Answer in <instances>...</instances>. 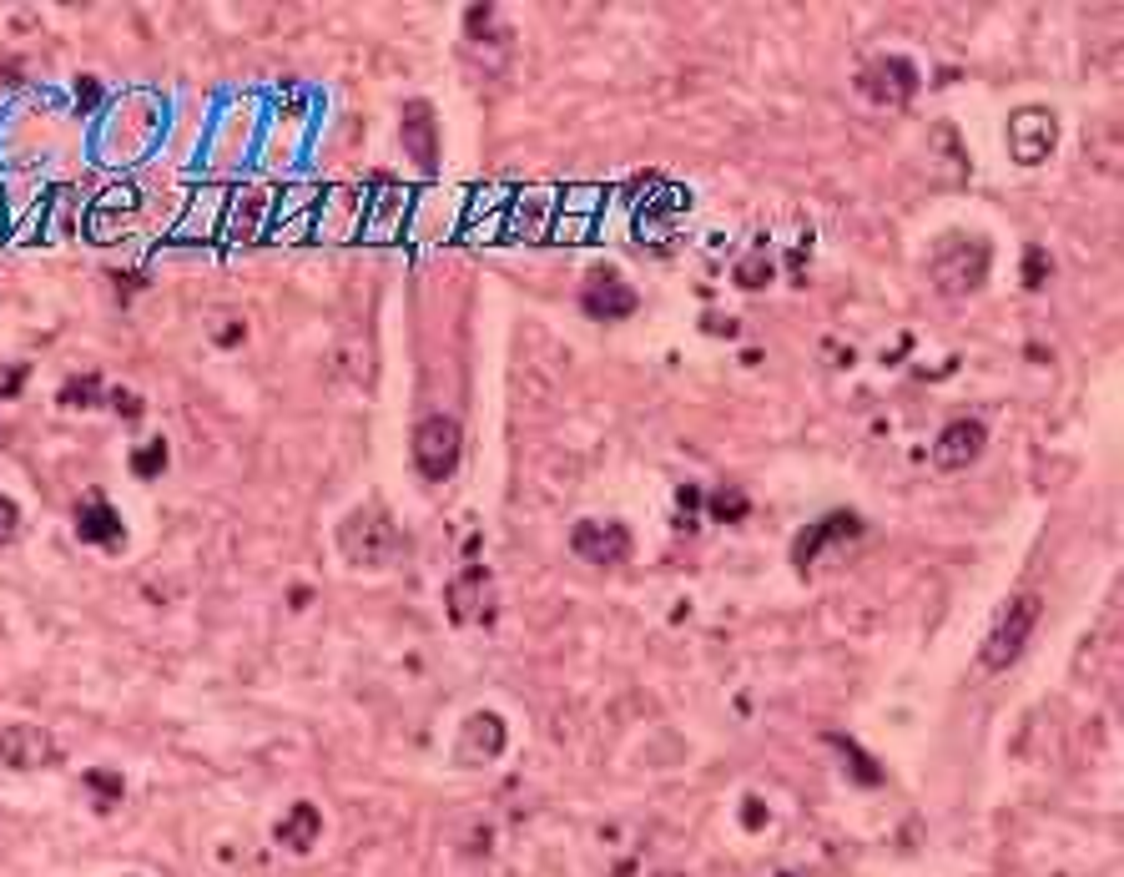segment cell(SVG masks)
<instances>
[{
	"instance_id": "cell-12",
	"label": "cell",
	"mask_w": 1124,
	"mask_h": 877,
	"mask_svg": "<svg viewBox=\"0 0 1124 877\" xmlns=\"http://www.w3.org/2000/svg\"><path fill=\"white\" fill-rule=\"evenodd\" d=\"M983 444H988L983 419H953V424L938 434V444H933V464L948 469V474H958V469H968V464L983 454Z\"/></svg>"
},
{
	"instance_id": "cell-14",
	"label": "cell",
	"mask_w": 1124,
	"mask_h": 877,
	"mask_svg": "<svg viewBox=\"0 0 1124 877\" xmlns=\"http://www.w3.org/2000/svg\"><path fill=\"white\" fill-rule=\"evenodd\" d=\"M76 540H81V545H106V550H116L121 540H127V530H121V515L106 505L101 494H91L86 505H76Z\"/></svg>"
},
{
	"instance_id": "cell-5",
	"label": "cell",
	"mask_w": 1124,
	"mask_h": 877,
	"mask_svg": "<svg viewBox=\"0 0 1124 877\" xmlns=\"http://www.w3.org/2000/svg\"><path fill=\"white\" fill-rule=\"evenodd\" d=\"M444 605H449V620L459 625V631H469V625H494L499 600H494V580H489V570H484V565H464V570L449 580Z\"/></svg>"
},
{
	"instance_id": "cell-27",
	"label": "cell",
	"mask_w": 1124,
	"mask_h": 877,
	"mask_svg": "<svg viewBox=\"0 0 1124 877\" xmlns=\"http://www.w3.org/2000/svg\"><path fill=\"white\" fill-rule=\"evenodd\" d=\"M111 409H116L121 419H142V409H147V404H142L132 389H111Z\"/></svg>"
},
{
	"instance_id": "cell-3",
	"label": "cell",
	"mask_w": 1124,
	"mask_h": 877,
	"mask_svg": "<svg viewBox=\"0 0 1124 877\" xmlns=\"http://www.w3.org/2000/svg\"><path fill=\"white\" fill-rule=\"evenodd\" d=\"M1034 625H1039V595H1014V600L1004 605V615L993 620L988 641H983V666H988V671H1009V666L1024 656V646H1029V636H1034Z\"/></svg>"
},
{
	"instance_id": "cell-15",
	"label": "cell",
	"mask_w": 1124,
	"mask_h": 877,
	"mask_svg": "<svg viewBox=\"0 0 1124 877\" xmlns=\"http://www.w3.org/2000/svg\"><path fill=\"white\" fill-rule=\"evenodd\" d=\"M852 535H862V520L852 515V510H832L822 525H812V530H802L797 535V545H792V560L807 570L817 555H822V545H832V540H852Z\"/></svg>"
},
{
	"instance_id": "cell-30",
	"label": "cell",
	"mask_w": 1124,
	"mask_h": 877,
	"mask_svg": "<svg viewBox=\"0 0 1124 877\" xmlns=\"http://www.w3.org/2000/svg\"><path fill=\"white\" fill-rule=\"evenodd\" d=\"M782 877H792V872H782Z\"/></svg>"
},
{
	"instance_id": "cell-8",
	"label": "cell",
	"mask_w": 1124,
	"mask_h": 877,
	"mask_svg": "<svg viewBox=\"0 0 1124 877\" xmlns=\"http://www.w3.org/2000/svg\"><path fill=\"white\" fill-rule=\"evenodd\" d=\"M580 308L590 318H631L641 308V298H636V288L620 278L615 268H595L585 278V288H580Z\"/></svg>"
},
{
	"instance_id": "cell-22",
	"label": "cell",
	"mask_w": 1124,
	"mask_h": 877,
	"mask_svg": "<svg viewBox=\"0 0 1124 877\" xmlns=\"http://www.w3.org/2000/svg\"><path fill=\"white\" fill-rule=\"evenodd\" d=\"M81 782L96 792V802H101V807H116V802H121V792H127V782H121L116 772H86Z\"/></svg>"
},
{
	"instance_id": "cell-9",
	"label": "cell",
	"mask_w": 1124,
	"mask_h": 877,
	"mask_svg": "<svg viewBox=\"0 0 1124 877\" xmlns=\"http://www.w3.org/2000/svg\"><path fill=\"white\" fill-rule=\"evenodd\" d=\"M1054 137H1059L1054 111H1044V106H1024V111L1009 121V147H1014V157H1019L1024 167L1044 162V157L1054 152Z\"/></svg>"
},
{
	"instance_id": "cell-25",
	"label": "cell",
	"mask_w": 1124,
	"mask_h": 877,
	"mask_svg": "<svg viewBox=\"0 0 1124 877\" xmlns=\"http://www.w3.org/2000/svg\"><path fill=\"white\" fill-rule=\"evenodd\" d=\"M16 530H21V510H16V499L0 494V545H11Z\"/></svg>"
},
{
	"instance_id": "cell-2",
	"label": "cell",
	"mask_w": 1124,
	"mask_h": 877,
	"mask_svg": "<svg viewBox=\"0 0 1124 877\" xmlns=\"http://www.w3.org/2000/svg\"><path fill=\"white\" fill-rule=\"evenodd\" d=\"M928 273H933V288L948 293V298L978 293L983 278H988V242H978V237H948L938 253H933Z\"/></svg>"
},
{
	"instance_id": "cell-21",
	"label": "cell",
	"mask_w": 1124,
	"mask_h": 877,
	"mask_svg": "<svg viewBox=\"0 0 1124 877\" xmlns=\"http://www.w3.org/2000/svg\"><path fill=\"white\" fill-rule=\"evenodd\" d=\"M746 510H752V505H746V494H741V489H716V494H711V515H716V520H726V525L746 520Z\"/></svg>"
},
{
	"instance_id": "cell-16",
	"label": "cell",
	"mask_w": 1124,
	"mask_h": 877,
	"mask_svg": "<svg viewBox=\"0 0 1124 877\" xmlns=\"http://www.w3.org/2000/svg\"><path fill=\"white\" fill-rule=\"evenodd\" d=\"M318 837H323V817H318V807H313V802H293V807H288V817L278 822V842H283V847H293V852H308Z\"/></svg>"
},
{
	"instance_id": "cell-28",
	"label": "cell",
	"mask_w": 1124,
	"mask_h": 877,
	"mask_svg": "<svg viewBox=\"0 0 1124 877\" xmlns=\"http://www.w3.org/2000/svg\"><path fill=\"white\" fill-rule=\"evenodd\" d=\"M26 384V368H11L6 373V384H0V399H16V389Z\"/></svg>"
},
{
	"instance_id": "cell-24",
	"label": "cell",
	"mask_w": 1124,
	"mask_h": 877,
	"mask_svg": "<svg viewBox=\"0 0 1124 877\" xmlns=\"http://www.w3.org/2000/svg\"><path fill=\"white\" fill-rule=\"evenodd\" d=\"M1044 278H1049L1044 247H1029V253H1024V288H1044Z\"/></svg>"
},
{
	"instance_id": "cell-6",
	"label": "cell",
	"mask_w": 1124,
	"mask_h": 877,
	"mask_svg": "<svg viewBox=\"0 0 1124 877\" xmlns=\"http://www.w3.org/2000/svg\"><path fill=\"white\" fill-rule=\"evenodd\" d=\"M570 550L590 565H620V560H631L636 545H631V530L620 520H580L570 530Z\"/></svg>"
},
{
	"instance_id": "cell-20",
	"label": "cell",
	"mask_w": 1124,
	"mask_h": 877,
	"mask_svg": "<svg viewBox=\"0 0 1124 877\" xmlns=\"http://www.w3.org/2000/svg\"><path fill=\"white\" fill-rule=\"evenodd\" d=\"M162 469H167V439H152L147 449L132 454V474H137V479H157Z\"/></svg>"
},
{
	"instance_id": "cell-17",
	"label": "cell",
	"mask_w": 1124,
	"mask_h": 877,
	"mask_svg": "<svg viewBox=\"0 0 1124 877\" xmlns=\"http://www.w3.org/2000/svg\"><path fill=\"white\" fill-rule=\"evenodd\" d=\"M263 207H268V192L263 187H253V192H242L237 197V237H253L258 232V217H263Z\"/></svg>"
},
{
	"instance_id": "cell-11",
	"label": "cell",
	"mask_w": 1124,
	"mask_h": 877,
	"mask_svg": "<svg viewBox=\"0 0 1124 877\" xmlns=\"http://www.w3.org/2000/svg\"><path fill=\"white\" fill-rule=\"evenodd\" d=\"M399 137H404V152L414 157L419 172H434L439 167V121H434V106L429 101H409L404 106Z\"/></svg>"
},
{
	"instance_id": "cell-10",
	"label": "cell",
	"mask_w": 1124,
	"mask_h": 877,
	"mask_svg": "<svg viewBox=\"0 0 1124 877\" xmlns=\"http://www.w3.org/2000/svg\"><path fill=\"white\" fill-rule=\"evenodd\" d=\"M0 762L16 767V772H36V767L56 762V741H51V731L26 726V721L0 726Z\"/></svg>"
},
{
	"instance_id": "cell-7",
	"label": "cell",
	"mask_w": 1124,
	"mask_h": 877,
	"mask_svg": "<svg viewBox=\"0 0 1124 877\" xmlns=\"http://www.w3.org/2000/svg\"><path fill=\"white\" fill-rule=\"evenodd\" d=\"M857 86L878 101V106H908L913 91H918V71H913L908 56H878V61L857 76Z\"/></svg>"
},
{
	"instance_id": "cell-31",
	"label": "cell",
	"mask_w": 1124,
	"mask_h": 877,
	"mask_svg": "<svg viewBox=\"0 0 1124 877\" xmlns=\"http://www.w3.org/2000/svg\"><path fill=\"white\" fill-rule=\"evenodd\" d=\"M666 877H671V872H666Z\"/></svg>"
},
{
	"instance_id": "cell-4",
	"label": "cell",
	"mask_w": 1124,
	"mask_h": 877,
	"mask_svg": "<svg viewBox=\"0 0 1124 877\" xmlns=\"http://www.w3.org/2000/svg\"><path fill=\"white\" fill-rule=\"evenodd\" d=\"M459 454H464L459 419L429 414V419L414 429V469H419L424 479H449V474L459 469Z\"/></svg>"
},
{
	"instance_id": "cell-29",
	"label": "cell",
	"mask_w": 1124,
	"mask_h": 877,
	"mask_svg": "<svg viewBox=\"0 0 1124 877\" xmlns=\"http://www.w3.org/2000/svg\"><path fill=\"white\" fill-rule=\"evenodd\" d=\"M76 96L91 106V101H96V81H76Z\"/></svg>"
},
{
	"instance_id": "cell-19",
	"label": "cell",
	"mask_w": 1124,
	"mask_h": 877,
	"mask_svg": "<svg viewBox=\"0 0 1124 877\" xmlns=\"http://www.w3.org/2000/svg\"><path fill=\"white\" fill-rule=\"evenodd\" d=\"M61 404H66V409H91V404H101V379H96V373H86V379H71V384L61 389Z\"/></svg>"
},
{
	"instance_id": "cell-18",
	"label": "cell",
	"mask_w": 1124,
	"mask_h": 877,
	"mask_svg": "<svg viewBox=\"0 0 1124 877\" xmlns=\"http://www.w3.org/2000/svg\"><path fill=\"white\" fill-rule=\"evenodd\" d=\"M837 751H842V762L857 772V782H867V787H878V782H883V767H872V762H867V751H862L857 741H842V736H837Z\"/></svg>"
},
{
	"instance_id": "cell-26",
	"label": "cell",
	"mask_w": 1124,
	"mask_h": 877,
	"mask_svg": "<svg viewBox=\"0 0 1124 877\" xmlns=\"http://www.w3.org/2000/svg\"><path fill=\"white\" fill-rule=\"evenodd\" d=\"M464 21H469V36H474V41L494 36V31H489V26H494V6H469V11H464Z\"/></svg>"
},
{
	"instance_id": "cell-1",
	"label": "cell",
	"mask_w": 1124,
	"mask_h": 877,
	"mask_svg": "<svg viewBox=\"0 0 1124 877\" xmlns=\"http://www.w3.org/2000/svg\"><path fill=\"white\" fill-rule=\"evenodd\" d=\"M338 550L348 555V565L379 570V565H389V560L404 550V535H399V525H394L379 505H358V510L343 520V530H338Z\"/></svg>"
},
{
	"instance_id": "cell-23",
	"label": "cell",
	"mask_w": 1124,
	"mask_h": 877,
	"mask_svg": "<svg viewBox=\"0 0 1124 877\" xmlns=\"http://www.w3.org/2000/svg\"><path fill=\"white\" fill-rule=\"evenodd\" d=\"M772 283V263L767 258H746L741 268H736V288H746V293H757V288H767Z\"/></svg>"
},
{
	"instance_id": "cell-13",
	"label": "cell",
	"mask_w": 1124,
	"mask_h": 877,
	"mask_svg": "<svg viewBox=\"0 0 1124 877\" xmlns=\"http://www.w3.org/2000/svg\"><path fill=\"white\" fill-rule=\"evenodd\" d=\"M499 751H505V721H499L494 711H474L464 721L459 741H454V757L464 767H479V762H494Z\"/></svg>"
}]
</instances>
